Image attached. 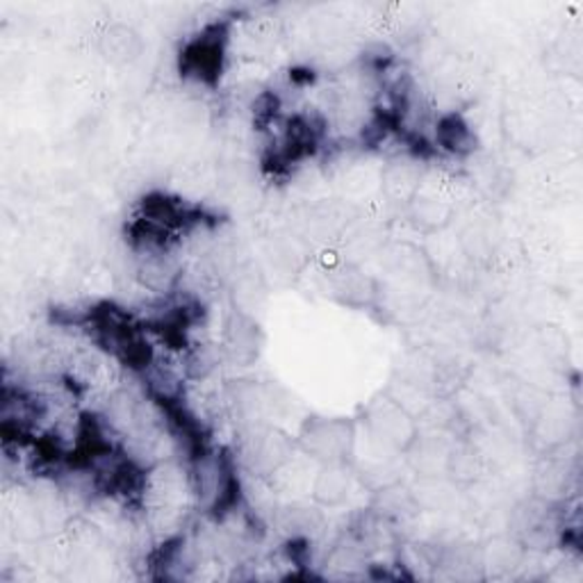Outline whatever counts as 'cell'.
<instances>
[{
    "instance_id": "obj_7",
    "label": "cell",
    "mask_w": 583,
    "mask_h": 583,
    "mask_svg": "<svg viewBox=\"0 0 583 583\" xmlns=\"http://www.w3.org/2000/svg\"><path fill=\"white\" fill-rule=\"evenodd\" d=\"M404 213H406L408 224L415 230H422V232L445 230L456 217V210L449 201L438 199L433 194H422V192L415 194L404 205Z\"/></svg>"
},
{
    "instance_id": "obj_9",
    "label": "cell",
    "mask_w": 583,
    "mask_h": 583,
    "mask_svg": "<svg viewBox=\"0 0 583 583\" xmlns=\"http://www.w3.org/2000/svg\"><path fill=\"white\" fill-rule=\"evenodd\" d=\"M415 506L431 512H445L458 504V483L447 474L419 477L410 487Z\"/></svg>"
},
{
    "instance_id": "obj_16",
    "label": "cell",
    "mask_w": 583,
    "mask_h": 583,
    "mask_svg": "<svg viewBox=\"0 0 583 583\" xmlns=\"http://www.w3.org/2000/svg\"><path fill=\"white\" fill-rule=\"evenodd\" d=\"M319 524H321V518L315 510H308V508H290L283 516V529H288L292 535H306Z\"/></svg>"
},
{
    "instance_id": "obj_4",
    "label": "cell",
    "mask_w": 583,
    "mask_h": 583,
    "mask_svg": "<svg viewBox=\"0 0 583 583\" xmlns=\"http://www.w3.org/2000/svg\"><path fill=\"white\" fill-rule=\"evenodd\" d=\"M97 49L101 58L112 66H132L144 55V37L130 23L112 21L101 30Z\"/></svg>"
},
{
    "instance_id": "obj_3",
    "label": "cell",
    "mask_w": 583,
    "mask_h": 583,
    "mask_svg": "<svg viewBox=\"0 0 583 583\" xmlns=\"http://www.w3.org/2000/svg\"><path fill=\"white\" fill-rule=\"evenodd\" d=\"M296 447V442L290 440L286 433L278 429L265 427L255 429L246 440H244V460L251 470L261 474H274L290 462L292 452Z\"/></svg>"
},
{
    "instance_id": "obj_14",
    "label": "cell",
    "mask_w": 583,
    "mask_h": 583,
    "mask_svg": "<svg viewBox=\"0 0 583 583\" xmlns=\"http://www.w3.org/2000/svg\"><path fill=\"white\" fill-rule=\"evenodd\" d=\"M460 244L470 258H487L495 251V230L485 221H472L460 232Z\"/></svg>"
},
{
    "instance_id": "obj_1",
    "label": "cell",
    "mask_w": 583,
    "mask_h": 583,
    "mask_svg": "<svg viewBox=\"0 0 583 583\" xmlns=\"http://www.w3.org/2000/svg\"><path fill=\"white\" fill-rule=\"evenodd\" d=\"M365 429L381 449L404 454L419 438L417 417L396 396L381 394L365 408Z\"/></svg>"
},
{
    "instance_id": "obj_11",
    "label": "cell",
    "mask_w": 583,
    "mask_h": 583,
    "mask_svg": "<svg viewBox=\"0 0 583 583\" xmlns=\"http://www.w3.org/2000/svg\"><path fill=\"white\" fill-rule=\"evenodd\" d=\"M524 561V547L508 535H497L481 549V568L490 574H508Z\"/></svg>"
},
{
    "instance_id": "obj_5",
    "label": "cell",
    "mask_w": 583,
    "mask_h": 583,
    "mask_svg": "<svg viewBox=\"0 0 583 583\" xmlns=\"http://www.w3.org/2000/svg\"><path fill=\"white\" fill-rule=\"evenodd\" d=\"M354 483L352 462H321L313 479L310 497L319 508H338L352 497Z\"/></svg>"
},
{
    "instance_id": "obj_6",
    "label": "cell",
    "mask_w": 583,
    "mask_h": 583,
    "mask_svg": "<svg viewBox=\"0 0 583 583\" xmlns=\"http://www.w3.org/2000/svg\"><path fill=\"white\" fill-rule=\"evenodd\" d=\"M265 269L267 274H274L281 281H288L294 274L301 271V267L306 265V242H303L294 232H288V236H271L267 242L265 251ZM265 274V276H267Z\"/></svg>"
},
{
    "instance_id": "obj_13",
    "label": "cell",
    "mask_w": 583,
    "mask_h": 583,
    "mask_svg": "<svg viewBox=\"0 0 583 583\" xmlns=\"http://www.w3.org/2000/svg\"><path fill=\"white\" fill-rule=\"evenodd\" d=\"M338 274L335 278V292L346 301V303H369L377 296V283L360 274L358 269L346 267L344 271H333Z\"/></svg>"
},
{
    "instance_id": "obj_10",
    "label": "cell",
    "mask_w": 583,
    "mask_h": 583,
    "mask_svg": "<svg viewBox=\"0 0 583 583\" xmlns=\"http://www.w3.org/2000/svg\"><path fill=\"white\" fill-rule=\"evenodd\" d=\"M267 294V276L261 267L242 265L238 267L236 276H232V299H236V306L240 313H251L253 308H258L263 299Z\"/></svg>"
},
{
    "instance_id": "obj_8",
    "label": "cell",
    "mask_w": 583,
    "mask_h": 583,
    "mask_svg": "<svg viewBox=\"0 0 583 583\" xmlns=\"http://www.w3.org/2000/svg\"><path fill=\"white\" fill-rule=\"evenodd\" d=\"M422 188V167L415 160H394L381 172V190L390 203L406 205Z\"/></svg>"
},
{
    "instance_id": "obj_15",
    "label": "cell",
    "mask_w": 583,
    "mask_h": 583,
    "mask_svg": "<svg viewBox=\"0 0 583 583\" xmlns=\"http://www.w3.org/2000/svg\"><path fill=\"white\" fill-rule=\"evenodd\" d=\"M440 135H442V144L452 151H468L470 149L468 144H470L472 135H470L468 126H465L460 119H456V116H449V119L442 122Z\"/></svg>"
},
{
    "instance_id": "obj_12",
    "label": "cell",
    "mask_w": 583,
    "mask_h": 583,
    "mask_svg": "<svg viewBox=\"0 0 583 583\" xmlns=\"http://www.w3.org/2000/svg\"><path fill=\"white\" fill-rule=\"evenodd\" d=\"M135 276L142 288L151 292H167L176 283L178 269L165 253L149 251L147 255H142V261L137 263Z\"/></svg>"
},
{
    "instance_id": "obj_2",
    "label": "cell",
    "mask_w": 583,
    "mask_h": 583,
    "mask_svg": "<svg viewBox=\"0 0 583 583\" xmlns=\"http://www.w3.org/2000/svg\"><path fill=\"white\" fill-rule=\"evenodd\" d=\"M296 447L308 458L321 462H352L356 452V424L348 419L315 417L301 427Z\"/></svg>"
}]
</instances>
